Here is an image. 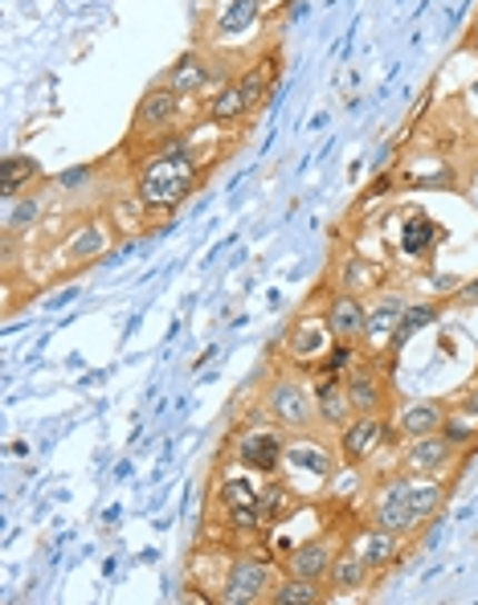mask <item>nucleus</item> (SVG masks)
I'll return each mask as SVG.
<instances>
[{"label": "nucleus", "instance_id": "4be33fe9", "mask_svg": "<svg viewBox=\"0 0 478 605\" xmlns=\"http://www.w3.org/2000/svg\"><path fill=\"white\" fill-rule=\"evenodd\" d=\"M209 66H205L201 53H189V58H180L177 66H172V75H168V87L177 90V95H201V90H209Z\"/></svg>", "mask_w": 478, "mask_h": 605}, {"label": "nucleus", "instance_id": "20e7f679", "mask_svg": "<svg viewBox=\"0 0 478 605\" xmlns=\"http://www.w3.org/2000/svg\"><path fill=\"white\" fill-rule=\"evenodd\" d=\"M397 438V421L389 426L385 414H356L340 429V463L343 467H365L368 458Z\"/></svg>", "mask_w": 478, "mask_h": 605}, {"label": "nucleus", "instance_id": "72a5a7b5", "mask_svg": "<svg viewBox=\"0 0 478 605\" xmlns=\"http://www.w3.org/2000/svg\"><path fill=\"white\" fill-rule=\"evenodd\" d=\"M221 499H226V507H253L258 504V487L241 479H229L226 487H221Z\"/></svg>", "mask_w": 478, "mask_h": 605}, {"label": "nucleus", "instance_id": "a878e982", "mask_svg": "<svg viewBox=\"0 0 478 605\" xmlns=\"http://www.w3.org/2000/svg\"><path fill=\"white\" fill-rule=\"evenodd\" d=\"M238 82H241L246 102H250V107H258V102L270 95V82H275V62H270V58H266V62H253L250 70L238 78Z\"/></svg>", "mask_w": 478, "mask_h": 605}, {"label": "nucleus", "instance_id": "f8f14e48", "mask_svg": "<svg viewBox=\"0 0 478 605\" xmlns=\"http://www.w3.org/2000/svg\"><path fill=\"white\" fill-rule=\"evenodd\" d=\"M352 548L365 556L372 573H389V568L405 556V536H401V532H389V528L368 524V528H360L352 536Z\"/></svg>", "mask_w": 478, "mask_h": 605}, {"label": "nucleus", "instance_id": "2eb2a0df", "mask_svg": "<svg viewBox=\"0 0 478 605\" xmlns=\"http://www.w3.org/2000/svg\"><path fill=\"white\" fill-rule=\"evenodd\" d=\"M328 328L336 340H352L360 344L365 340V324H368V307H365V295H352V290H340L336 299L328 302Z\"/></svg>", "mask_w": 478, "mask_h": 605}, {"label": "nucleus", "instance_id": "473e14b6", "mask_svg": "<svg viewBox=\"0 0 478 605\" xmlns=\"http://www.w3.org/2000/svg\"><path fill=\"white\" fill-rule=\"evenodd\" d=\"M287 495H290V487H282V483H266V487H258V507H262L266 524H275V519L282 516Z\"/></svg>", "mask_w": 478, "mask_h": 605}, {"label": "nucleus", "instance_id": "ddd939ff", "mask_svg": "<svg viewBox=\"0 0 478 605\" xmlns=\"http://www.w3.org/2000/svg\"><path fill=\"white\" fill-rule=\"evenodd\" d=\"M311 393H315V409H319V421L328 429H343L348 421L356 417V405H352V397H348V385H343L340 377H315V385H311Z\"/></svg>", "mask_w": 478, "mask_h": 605}, {"label": "nucleus", "instance_id": "aec40b11", "mask_svg": "<svg viewBox=\"0 0 478 605\" xmlns=\"http://www.w3.org/2000/svg\"><path fill=\"white\" fill-rule=\"evenodd\" d=\"M107 254H111V226L107 221H87L66 246L70 262H94V258H107Z\"/></svg>", "mask_w": 478, "mask_h": 605}, {"label": "nucleus", "instance_id": "6e6552de", "mask_svg": "<svg viewBox=\"0 0 478 605\" xmlns=\"http://www.w3.org/2000/svg\"><path fill=\"white\" fill-rule=\"evenodd\" d=\"M458 446H454L446 434H426V438H405L401 446V470L409 475H446L458 458Z\"/></svg>", "mask_w": 478, "mask_h": 605}, {"label": "nucleus", "instance_id": "f03ea898", "mask_svg": "<svg viewBox=\"0 0 478 605\" xmlns=\"http://www.w3.org/2000/svg\"><path fill=\"white\" fill-rule=\"evenodd\" d=\"M275 585H278V573L266 556H233L226 581H221V602L226 605L270 602Z\"/></svg>", "mask_w": 478, "mask_h": 605}, {"label": "nucleus", "instance_id": "393cba45", "mask_svg": "<svg viewBox=\"0 0 478 605\" xmlns=\"http://www.w3.org/2000/svg\"><path fill=\"white\" fill-rule=\"evenodd\" d=\"M441 316V302L426 299V302H414V307H405V319H401V331H397V340H392V348H401L405 340H414L417 331L429 328V324H438Z\"/></svg>", "mask_w": 478, "mask_h": 605}, {"label": "nucleus", "instance_id": "cd10ccee", "mask_svg": "<svg viewBox=\"0 0 478 605\" xmlns=\"http://www.w3.org/2000/svg\"><path fill=\"white\" fill-rule=\"evenodd\" d=\"M258 9H262V0H233L221 21H217V33H241V29H250L258 21Z\"/></svg>", "mask_w": 478, "mask_h": 605}, {"label": "nucleus", "instance_id": "2f4dec72", "mask_svg": "<svg viewBox=\"0 0 478 605\" xmlns=\"http://www.w3.org/2000/svg\"><path fill=\"white\" fill-rule=\"evenodd\" d=\"M352 365H356V344L352 340H336V344H331L328 360L319 365V373H323V377H340V373H348Z\"/></svg>", "mask_w": 478, "mask_h": 605}, {"label": "nucleus", "instance_id": "b1692460", "mask_svg": "<svg viewBox=\"0 0 478 605\" xmlns=\"http://www.w3.org/2000/svg\"><path fill=\"white\" fill-rule=\"evenodd\" d=\"M380 282H385V266L368 262V258H348V262H343V290L368 295V290H377Z\"/></svg>", "mask_w": 478, "mask_h": 605}, {"label": "nucleus", "instance_id": "412c9836", "mask_svg": "<svg viewBox=\"0 0 478 605\" xmlns=\"http://www.w3.org/2000/svg\"><path fill=\"white\" fill-rule=\"evenodd\" d=\"M253 107L246 102V95H241V82L233 78V82H226V87L213 90V99H209V119L221 127L238 123L241 115H250Z\"/></svg>", "mask_w": 478, "mask_h": 605}, {"label": "nucleus", "instance_id": "dca6fc26", "mask_svg": "<svg viewBox=\"0 0 478 605\" xmlns=\"http://www.w3.org/2000/svg\"><path fill=\"white\" fill-rule=\"evenodd\" d=\"M372 577H377V573L368 568V561L348 544V548H340L336 565H331L328 589L336 593V597H356V593H365L368 585H372Z\"/></svg>", "mask_w": 478, "mask_h": 605}, {"label": "nucleus", "instance_id": "c756f323", "mask_svg": "<svg viewBox=\"0 0 478 605\" xmlns=\"http://www.w3.org/2000/svg\"><path fill=\"white\" fill-rule=\"evenodd\" d=\"M41 217V201L38 197H21V201L9 205V217H4V229L9 234H21V229H29L33 221Z\"/></svg>", "mask_w": 478, "mask_h": 605}, {"label": "nucleus", "instance_id": "6ab92c4d", "mask_svg": "<svg viewBox=\"0 0 478 605\" xmlns=\"http://www.w3.org/2000/svg\"><path fill=\"white\" fill-rule=\"evenodd\" d=\"M446 405L438 401H414L405 405L401 414H397V434L401 438H426V434H441V421H446Z\"/></svg>", "mask_w": 478, "mask_h": 605}, {"label": "nucleus", "instance_id": "0eeeda50", "mask_svg": "<svg viewBox=\"0 0 478 605\" xmlns=\"http://www.w3.org/2000/svg\"><path fill=\"white\" fill-rule=\"evenodd\" d=\"M368 524L401 532V536H414V532L421 528L417 516H414V507H409V495H405V470L377 487V495H372V512H368Z\"/></svg>", "mask_w": 478, "mask_h": 605}, {"label": "nucleus", "instance_id": "f704fd0d", "mask_svg": "<svg viewBox=\"0 0 478 605\" xmlns=\"http://www.w3.org/2000/svg\"><path fill=\"white\" fill-rule=\"evenodd\" d=\"M458 409H462L466 417H475V421H478V385H475V389H466V393H462V401H458Z\"/></svg>", "mask_w": 478, "mask_h": 605}, {"label": "nucleus", "instance_id": "39448f33", "mask_svg": "<svg viewBox=\"0 0 478 605\" xmlns=\"http://www.w3.org/2000/svg\"><path fill=\"white\" fill-rule=\"evenodd\" d=\"M282 470H287L290 492H302V483H328L336 463H331V450L311 434H290L287 438V458H282Z\"/></svg>", "mask_w": 478, "mask_h": 605}, {"label": "nucleus", "instance_id": "7c9ffc66", "mask_svg": "<svg viewBox=\"0 0 478 605\" xmlns=\"http://www.w3.org/2000/svg\"><path fill=\"white\" fill-rule=\"evenodd\" d=\"M438 238V226L429 221V217H414L409 221V229H405V238H401V246L409 254H426L429 250V241Z\"/></svg>", "mask_w": 478, "mask_h": 605}, {"label": "nucleus", "instance_id": "7ed1b4c3", "mask_svg": "<svg viewBox=\"0 0 478 605\" xmlns=\"http://www.w3.org/2000/svg\"><path fill=\"white\" fill-rule=\"evenodd\" d=\"M266 405H270V414L275 421L287 434H311L319 426V409H315V393L295 377H278L266 393Z\"/></svg>", "mask_w": 478, "mask_h": 605}, {"label": "nucleus", "instance_id": "bb28decb", "mask_svg": "<svg viewBox=\"0 0 478 605\" xmlns=\"http://www.w3.org/2000/svg\"><path fill=\"white\" fill-rule=\"evenodd\" d=\"M33 177H38V165H33L29 156H13V160L4 165V201L9 205L21 201V189H26Z\"/></svg>", "mask_w": 478, "mask_h": 605}, {"label": "nucleus", "instance_id": "4468645a", "mask_svg": "<svg viewBox=\"0 0 478 605\" xmlns=\"http://www.w3.org/2000/svg\"><path fill=\"white\" fill-rule=\"evenodd\" d=\"M405 295H385V299L377 302V307H368V324H365V340L372 353H380V348H392V340H397V331H401V319H405Z\"/></svg>", "mask_w": 478, "mask_h": 605}, {"label": "nucleus", "instance_id": "1a4fd4ad", "mask_svg": "<svg viewBox=\"0 0 478 605\" xmlns=\"http://www.w3.org/2000/svg\"><path fill=\"white\" fill-rule=\"evenodd\" d=\"M331 344H336V336L328 328V316H319V319H302L299 328H290L287 353L299 368H319L328 360Z\"/></svg>", "mask_w": 478, "mask_h": 605}, {"label": "nucleus", "instance_id": "c85d7f7f", "mask_svg": "<svg viewBox=\"0 0 478 605\" xmlns=\"http://www.w3.org/2000/svg\"><path fill=\"white\" fill-rule=\"evenodd\" d=\"M441 434H446L458 450H466V446H475L478 442V421L475 417H466L462 409H454V414H446V421H441Z\"/></svg>", "mask_w": 478, "mask_h": 605}, {"label": "nucleus", "instance_id": "f257e3e1", "mask_svg": "<svg viewBox=\"0 0 478 605\" xmlns=\"http://www.w3.org/2000/svg\"><path fill=\"white\" fill-rule=\"evenodd\" d=\"M201 156L192 148L189 136L168 139L165 148L156 151L139 177V201L148 205V214H177L180 205L189 201L192 189L201 185Z\"/></svg>", "mask_w": 478, "mask_h": 605}, {"label": "nucleus", "instance_id": "423d86ee", "mask_svg": "<svg viewBox=\"0 0 478 605\" xmlns=\"http://www.w3.org/2000/svg\"><path fill=\"white\" fill-rule=\"evenodd\" d=\"M287 438L290 434H278V429H270V426H253L238 438L233 458H238V467H246V470L278 475V470H282V458H287Z\"/></svg>", "mask_w": 478, "mask_h": 605}, {"label": "nucleus", "instance_id": "9d476101", "mask_svg": "<svg viewBox=\"0 0 478 605\" xmlns=\"http://www.w3.org/2000/svg\"><path fill=\"white\" fill-rule=\"evenodd\" d=\"M180 99L177 90L168 87H151L143 99H139V111H136V131L139 136H165L177 127V115H180Z\"/></svg>", "mask_w": 478, "mask_h": 605}, {"label": "nucleus", "instance_id": "c9c22d12", "mask_svg": "<svg viewBox=\"0 0 478 605\" xmlns=\"http://www.w3.org/2000/svg\"><path fill=\"white\" fill-rule=\"evenodd\" d=\"M458 299H462V302H478V282H470V287H466Z\"/></svg>", "mask_w": 478, "mask_h": 605}, {"label": "nucleus", "instance_id": "a211bd4d", "mask_svg": "<svg viewBox=\"0 0 478 605\" xmlns=\"http://www.w3.org/2000/svg\"><path fill=\"white\" fill-rule=\"evenodd\" d=\"M405 495H409L417 524H429L441 512V504H446V487L438 483V475H409L405 470Z\"/></svg>", "mask_w": 478, "mask_h": 605}, {"label": "nucleus", "instance_id": "f3484780", "mask_svg": "<svg viewBox=\"0 0 478 605\" xmlns=\"http://www.w3.org/2000/svg\"><path fill=\"white\" fill-rule=\"evenodd\" d=\"M343 385H348L356 414H385V377L372 365H352L343 373Z\"/></svg>", "mask_w": 478, "mask_h": 605}, {"label": "nucleus", "instance_id": "9b49d317", "mask_svg": "<svg viewBox=\"0 0 478 605\" xmlns=\"http://www.w3.org/2000/svg\"><path fill=\"white\" fill-rule=\"evenodd\" d=\"M336 556H340V540L336 536H311L307 544H295L287 553V573L307 581H328Z\"/></svg>", "mask_w": 478, "mask_h": 605}, {"label": "nucleus", "instance_id": "5701e85b", "mask_svg": "<svg viewBox=\"0 0 478 605\" xmlns=\"http://www.w3.org/2000/svg\"><path fill=\"white\" fill-rule=\"evenodd\" d=\"M319 585H323V581H307V577L287 573V577H278L270 602L275 605H315V602H323V589H319Z\"/></svg>", "mask_w": 478, "mask_h": 605}]
</instances>
